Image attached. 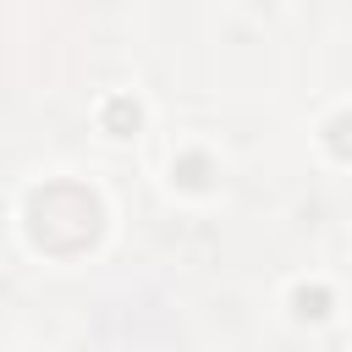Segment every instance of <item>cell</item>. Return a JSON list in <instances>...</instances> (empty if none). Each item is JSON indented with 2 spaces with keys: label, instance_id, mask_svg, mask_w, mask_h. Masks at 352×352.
Masks as SVG:
<instances>
[{
  "label": "cell",
  "instance_id": "6da1fadb",
  "mask_svg": "<svg viewBox=\"0 0 352 352\" xmlns=\"http://www.w3.org/2000/svg\"><path fill=\"white\" fill-rule=\"evenodd\" d=\"M60 204H66V182H50L28 198V236L44 253H77L99 236V198L88 187H77L72 209H60Z\"/></svg>",
  "mask_w": 352,
  "mask_h": 352
},
{
  "label": "cell",
  "instance_id": "7a4b0ae2",
  "mask_svg": "<svg viewBox=\"0 0 352 352\" xmlns=\"http://www.w3.org/2000/svg\"><path fill=\"white\" fill-rule=\"evenodd\" d=\"M104 121H110L116 132H126V126H138V104H132V99H110V110H104Z\"/></svg>",
  "mask_w": 352,
  "mask_h": 352
},
{
  "label": "cell",
  "instance_id": "3957f363",
  "mask_svg": "<svg viewBox=\"0 0 352 352\" xmlns=\"http://www.w3.org/2000/svg\"><path fill=\"white\" fill-rule=\"evenodd\" d=\"M330 148H336L341 160L352 154V116H336V121H330Z\"/></svg>",
  "mask_w": 352,
  "mask_h": 352
},
{
  "label": "cell",
  "instance_id": "277c9868",
  "mask_svg": "<svg viewBox=\"0 0 352 352\" xmlns=\"http://www.w3.org/2000/svg\"><path fill=\"white\" fill-rule=\"evenodd\" d=\"M324 302H330V292H324V286H314V292L302 286V292H297V314H314V319H319V314H324Z\"/></svg>",
  "mask_w": 352,
  "mask_h": 352
},
{
  "label": "cell",
  "instance_id": "5b68a950",
  "mask_svg": "<svg viewBox=\"0 0 352 352\" xmlns=\"http://www.w3.org/2000/svg\"><path fill=\"white\" fill-rule=\"evenodd\" d=\"M198 170H204V160H198V154H192V160H182V182H192V187H198V182H204Z\"/></svg>",
  "mask_w": 352,
  "mask_h": 352
}]
</instances>
